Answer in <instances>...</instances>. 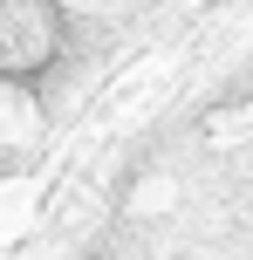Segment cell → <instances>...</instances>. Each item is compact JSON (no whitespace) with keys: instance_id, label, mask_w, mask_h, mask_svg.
<instances>
[{"instance_id":"6da1fadb","label":"cell","mask_w":253,"mask_h":260,"mask_svg":"<svg viewBox=\"0 0 253 260\" xmlns=\"http://www.w3.org/2000/svg\"><path fill=\"white\" fill-rule=\"evenodd\" d=\"M68 55L62 0H0V82H41Z\"/></svg>"}]
</instances>
